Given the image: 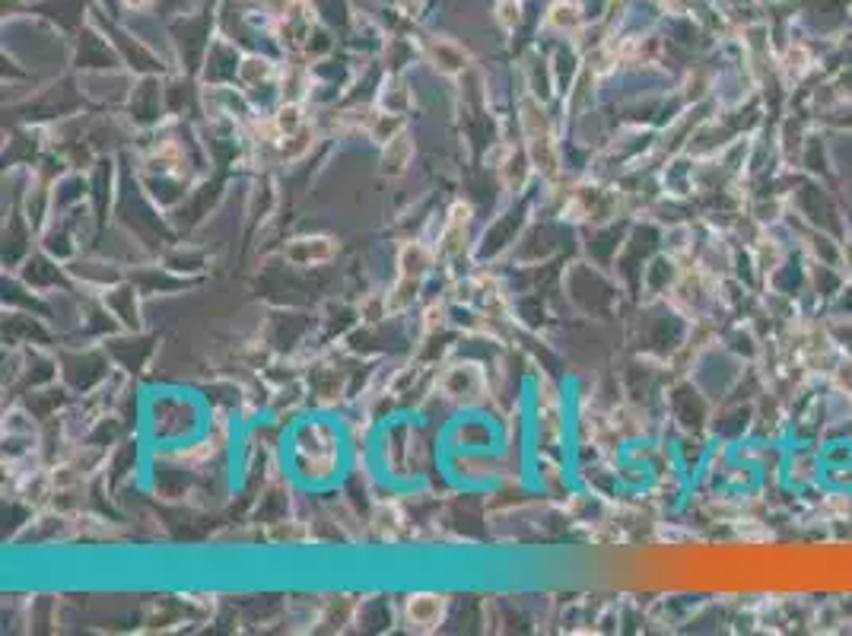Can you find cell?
Returning a JSON list of instances; mask_svg holds the SVG:
<instances>
[{
  "instance_id": "3",
  "label": "cell",
  "mask_w": 852,
  "mask_h": 636,
  "mask_svg": "<svg viewBox=\"0 0 852 636\" xmlns=\"http://www.w3.org/2000/svg\"><path fill=\"white\" fill-rule=\"evenodd\" d=\"M442 395L452 398V401H464V395L484 389V375H480L477 366L471 363H458V366H449L445 375H442Z\"/></svg>"
},
{
  "instance_id": "1",
  "label": "cell",
  "mask_w": 852,
  "mask_h": 636,
  "mask_svg": "<svg viewBox=\"0 0 852 636\" xmlns=\"http://www.w3.org/2000/svg\"><path fill=\"white\" fill-rule=\"evenodd\" d=\"M334 239L328 236H306V239H293V245L286 248V258L300 268H309V264H325L334 258Z\"/></svg>"
},
{
  "instance_id": "2",
  "label": "cell",
  "mask_w": 852,
  "mask_h": 636,
  "mask_svg": "<svg viewBox=\"0 0 852 636\" xmlns=\"http://www.w3.org/2000/svg\"><path fill=\"white\" fill-rule=\"evenodd\" d=\"M442 614H445V601L442 595H433V592H417L407 598V623L417 630H433L436 623H442Z\"/></svg>"
},
{
  "instance_id": "4",
  "label": "cell",
  "mask_w": 852,
  "mask_h": 636,
  "mask_svg": "<svg viewBox=\"0 0 852 636\" xmlns=\"http://www.w3.org/2000/svg\"><path fill=\"white\" fill-rule=\"evenodd\" d=\"M385 150H382V165H385V172L388 175H404L407 172V165H411L413 159V140L407 131H401V134H395L388 143H382Z\"/></svg>"
}]
</instances>
